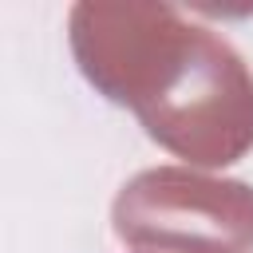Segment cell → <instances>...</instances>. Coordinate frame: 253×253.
<instances>
[{
  "label": "cell",
  "instance_id": "cell-2",
  "mask_svg": "<svg viewBox=\"0 0 253 253\" xmlns=\"http://www.w3.org/2000/svg\"><path fill=\"white\" fill-rule=\"evenodd\" d=\"M111 221L146 253H253V186L194 166H150L115 194Z\"/></svg>",
  "mask_w": 253,
  "mask_h": 253
},
{
  "label": "cell",
  "instance_id": "cell-1",
  "mask_svg": "<svg viewBox=\"0 0 253 253\" xmlns=\"http://www.w3.org/2000/svg\"><path fill=\"white\" fill-rule=\"evenodd\" d=\"M79 71L190 166H229L253 150V71L241 51L174 4L79 0L67 16Z\"/></svg>",
  "mask_w": 253,
  "mask_h": 253
}]
</instances>
